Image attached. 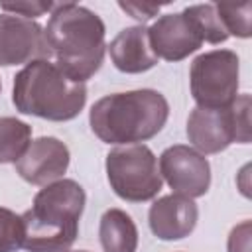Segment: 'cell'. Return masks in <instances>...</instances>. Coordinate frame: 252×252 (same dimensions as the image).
Segmentation results:
<instances>
[{
	"mask_svg": "<svg viewBox=\"0 0 252 252\" xmlns=\"http://www.w3.org/2000/svg\"><path fill=\"white\" fill-rule=\"evenodd\" d=\"M104 22L93 10L75 2L55 4L47 26L43 28V41L47 59L73 81H89L104 61Z\"/></svg>",
	"mask_w": 252,
	"mask_h": 252,
	"instance_id": "1",
	"label": "cell"
},
{
	"mask_svg": "<svg viewBox=\"0 0 252 252\" xmlns=\"http://www.w3.org/2000/svg\"><path fill=\"white\" fill-rule=\"evenodd\" d=\"M167 116L169 102L161 93L138 89L98 98L91 106L89 124L104 144L134 146L161 132Z\"/></svg>",
	"mask_w": 252,
	"mask_h": 252,
	"instance_id": "2",
	"label": "cell"
},
{
	"mask_svg": "<svg viewBox=\"0 0 252 252\" xmlns=\"http://www.w3.org/2000/svg\"><path fill=\"white\" fill-rule=\"evenodd\" d=\"M85 189L73 179H59L33 197L24 219V248L28 252H67L79 234L85 209Z\"/></svg>",
	"mask_w": 252,
	"mask_h": 252,
	"instance_id": "3",
	"label": "cell"
},
{
	"mask_svg": "<svg viewBox=\"0 0 252 252\" xmlns=\"http://www.w3.org/2000/svg\"><path fill=\"white\" fill-rule=\"evenodd\" d=\"M12 102L22 114L65 122L79 116L85 108L87 87L67 77L53 61L33 59L16 73Z\"/></svg>",
	"mask_w": 252,
	"mask_h": 252,
	"instance_id": "4",
	"label": "cell"
},
{
	"mask_svg": "<svg viewBox=\"0 0 252 252\" xmlns=\"http://www.w3.org/2000/svg\"><path fill=\"white\" fill-rule=\"evenodd\" d=\"M187 138L199 154H219L230 144L250 142V94H240L230 106H195L187 118Z\"/></svg>",
	"mask_w": 252,
	"mask_h": 252,
	"instance_id": "5",
	"label": "cell"
},
{
	"mask_svg": "<svg viewBox=\"0 0 252 252\" xmlns=\"http://www.w3.org/2000/svg\"><path fill=\"white\" fill-rule=\"evenodd\" d=\"M106 177L110 189L128 203L154 199L163 185L158 158L144 144L114 148L106 154Z\"/></svg>",
	"mask_w": 252,
	"mask_h": 252,
	"instance_id": "6",
	"label": "cell"
},
{
	"mask_svg": "<svg viewBox=\"0 0 252 252\" xmlns=\"http://www.w3.org/2000/svg\"><path fill=\"white\" fill-rule=\"evenodd\" d=\"M240 59L230 49H213L193 59L189 69L191 94L201 108H224L238 96Z\"/></svg>",
	"mask_w": 252,
	"mask_h": 252,
	"instance_id": "7",
	"label": "cell"
},
{
	"mask_svg": "<svg viewBox=\"0 0 252 252\" xmlns=\"http://www.w3.org/2000/svg\"><path fill=\"white\" fill-rule=\"evenodd\" d=\"M159 175L175 195L197 199L211 187V165L203 154L185 144L169 146L159 156Z\"/></svg>",
	"mask_w": 252,
	"mask_h": 252,
	"instance_id": "8",
	"label": "cell"
},
{
	"mask_svg": "<svg viewBox=\"0 0 252 252\" xmlns=\"http://www.w3.org/2000/svg\"><path fill=\"white\" fill-rule=\"evenodd\" d=\"M148 35L156 57L173 63L195 53L205 41L195 20L185 10L159 16L148 28Z\"/></svg>",
	"mask_w": 252,
	"mask_h": 252,
	"instance_id": "9",
	"label": "cell"
},
{
	"mask_svg": "<svg viewBox=\"0 0 252 252\" xmlns=\"http://www.w3.org/2000/svg\"><path fill=\"white\" fill-rule=\"evenodd\" d=\"M33 59H47L43 28L14 14H0V65H28Z\"/></svg>",
	"mask_w": 252,
	"mask_h": 252,
	"instance_id": "10",
	"label": "cell"
},
{
	"mask_svg": "<svg viewBox=\"0 0 252 252\" xmlns=\"http://www.w3.org/2000/svg\"><path fill=\"white\" fill-rule=\"evenodd\" d=\"M69 148L53 136H41L30 142L24 156L14 163L16 173L32 185H49L59 181L69 167Z\"/></svg>",
	"mask_w": 252,
	"mask_h": 252,
	"instance_id": "11",
	"label": "cell"
},
{
	"mask_svg": "<svg viewBox=\"0 0 252 252\" xmlns=\"http://www.w3.org/2000/svg\"><path fill=\"white\" fill-rule=\"evenodd\" d=\"M199 220V209L193 199L181 195H165L152 203L148 211L150 230L159 240H181L189 236Z\"/></svg>",
	"mask_w": 252,
	"mask_h": 252,
	"instance_id": "12",
	"label": "cell"
},
{
	"mask_svg": "<svg viewBox=\"0 0 252 252\" xmlns=\"http://www.w3.org/2000/svg\"><path fill=\"white\" fill-rule=\"evenodd\" d=\"M110 59L114 67L122 73H144L158 65V57L152 49L148 28L130 26L118 32V35L108 45Z\"/></svg>",
	"mask_w": 252,
	"mask_h": 252,
	"instance_id": "13",
	"label": "cell"
},
{
	"mask_svg": "<svg viewBox=\"0 0 252 252\" xmlns=\"http://www.w3.org/2000/svg\"><path fill=\"white\" fill-rule=\"evenodd\" d=\"M98 238L104 252H136L138 228L132 217L122 209H108L100 217Z\"/></svg>",
	"mask_w": 252,
	"mask_h": 252,
	"instance_id": "14",
	"label": "cell"
},
{
	"mask_svg": "<svg viewBox=\"0 0 252 252\" xmlns=\"http://www.w3.org/2000/svg\"><path fill=\"white\" fill-rule=\"evenodd\" d=\"M32 142V126L14 118H0V163H16Z\"/></svg>",
	"mask_w": 252,
	"mask_h": 252,
	"instance_id": "15",
	"label": "cell"
},
{
	"mask_svg": "<svg viewBox=\"0 0 252 252\" xmlns=\"http://www.w3.org/2000/svg\"><path fill=\"white\" fill-rule=\"evenodd\" d=\"M215 8L228 35H236L242 39L252 35V2L248 0L242 4L219 2L215 4Z\"/></svg>",
	"mask_w": 252,
	"mask_h": 252,
	"instance_id": "16",
	"label": "cell"
},
{
	"mask_svg": "<svg viewBox=\"0 0 252 252\" xmlns=\"http://www.w3.org/2000/svg\"><path fill=\"white\" fill-rule=\"evenodd\" d=\"M185 12L195 20L205 41L222 43L228 39V33H226V30H224L219 14H217L215 4H193V6H187Z\"/></svg>",
	"mask_w": 252,
	"mask_h": 252,
	"instance_id": "17",
	"label": "cell"
},
{
	"mask_svg": "<svg viewBox=\"0 0 252 252\" xmlns=\"http://www.w3.org/2000/svg\"><path fill=\"white\" fill-rule=\"evenodd\" d=\"M24 219L14 211L0 207V252H18L24 248Z\"/></svg>",
	"mask_w": 252,
	"mask_h": 252,
	"instance_id": "18",
	"label": "cell"
},
{
	"mask_svg": "<svg viewBox=\"0 0 252 252\" xmlns=\"http://www.w3.org/2000/svg\"><path fill=\"white\" fill-rule=\"evenodd\" d=\"M55 8L53 2H43V0H24V2H0V10L4 14H14L26 20L39 18Z\"/></svg>",
	"mask_w": 252,
	"mask_h": 252,
	"instance_id": "19",
	"label": "cell"
},
{
	"mask_svg": "<svg viewBox=\"0 0 252 252\" xmlns=\"http://www.w3.org/2000/svg\"><path fill=\"white\" fill-rule=\"evenodd\" d=\"M250 238H252V222L242 220L236 224L226 240V250L228 252H250Z\"/></svg>",
	"mask_w": 252,
	"mask_h": 252,
	"instance_id": "20",
	"label": "cell"
},
{
	"mask_svg": "<svg viewBox=\"0 0 252 252\" xmlns=\"http://www.w3.org/2000/svg\"><path fill=\"white\" fill-rule=\"evenodd\" d=\"M118 6H120L128 16H132V18L138 20V22H148V20L154 18V16L159 12V8H161V4H152V2H118Z\"/></svg>",
	"mask_w": 252,
	"mask_h": 252,
	"instance_id": "21",
	"label": "cell"
},
{
	"mask_svg": "<svg viewBox=\"0 0 252 252\" xmlns=\"http://www.w3.org/2000/svg\"><path fill=\"white\" fill-rule=\"evenodd\" d=\"M67 252H89V250H67Z\"/></svg>",
	"mask_w": 252,
	"mask_h": 252,
	"instance_id": "22",
	"label": "cell"
},
{
	"mask_svg": "<svg viewBox=\"0 0 252 252\" xmlns=\"http://www.w3.org/2000/svg\"><path fill=\"white\" fill-rule=\"evenodd\" d=\"M0 89H2V81H0Z\"/></svg>",
	"mask_w": 252,
	"mask_h": 252,
	"instance_id": "23",
	"label": "cell"
}]
</instances>
